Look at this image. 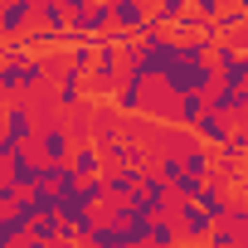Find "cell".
I'll return each instance as SVG.
<instances>
[{"mask_svg": "<svg viewBox=\"0 0 248 248\" xmlns=\"http://www.w3.org/2000/svg\"><path fill=\"white\" fill-rule=\"evenodd\" d=\"M161 88L180 102V97H209L214 88H219V73H214V63H180L175 73H166L161 78Z\"/></svg>", "mask_w": 248, "mask_h": 248, "instance_id": "obj_1", "label": "cell"}, {"mask_svg": "<svg viewBox=\"0 0 248 248\" xmlns=\"http://www.w3.org/2000/svg\"><path fill=\"white\" fill-rule=\"evenodd\" d=\"M44 73H49V63L39 54L25 59V63H5V68H0V93H5V97H25V93H34L44 83Z\"/></svg>", "mask_w": 248, "mask_h": 248, "instance_id": "obj_2", "label": "cell"}, {"mask_svg": "<svg viewBox=\"0 0 248 248\" xmlns=\"http://www.w3.org/2000/svg\"><path fill=\"white\" fill-rule=\"evenodd\" d=\"M39 20V0H5L0 5V39H25Z\"/></svg>", "mask_w": 248, "mask_h": 248, "instance_id": "obj_3", "label": "cell"}, {"mask_svg": "<svg viewBox=\"0 0 248 248\" xmlns=\"http://www.w3.org/2000/svg\"><path fill=\"white\" fill-rule=\"evenodd\" d=\"M5 180H10L20 195H34V190H44V185H49V175H44V161H39V156H30V151H20V156L5 166Z\"/></svg>", "mask_w": 248, "mask_h": 248, "instance_id": "obj_4", "label": "cell"}, {"mask_svg": "<svg viewBox=\"0 0 248 248\" xmlns=\"http://www.w3.org/2000/svg\"><path fill=\"white\" fill-rule=\"evenodd\" d=\"M132 209H141L146 219H166V214H170V185L151 170V175L141 180V190L132 195Z\"/></svg>", "mask_w": 248, "mask_h": 248, "instance_id": "obj_5", "label": "cell"}, {"mask_svg": "<svg viewBox=\"0 0 248 248\" xmlns=\"http://www.w3.org/2000/svg\"><path fill=\"white\" fill-rule=\"evenodd\" d=\"M39 161L44 166H68L73 161V137L59 127V122H49V127L39 132Z\"/></svg>", "mask_w": 248, "mask_h": 248, "instance_id": "obj_6", "label": "cell"}, {"mask_svg": "<svg viewBox=\"0 0 248 248\" xmlns=\"http://www.w3.org/2000/svg\"><path fill=\"white\" fill-rule=\"evenodd\" d=\"M146 25H151V10H146V5H137V0H112V30L141 39Z\"/></svg>", "mask_w": 248, "mask_h": 248, "instance_id": "obj_7", "label": "cell"}, {"mask_svg": "<svg viewBox=\"0 0 248 248\" xmlns=\"http://www.w3.org/2000/svg\"><path fill=\"white\" fill-rule=\"evenodd\" d=\"M5 137L20 146V151H30V141H39V127H34V112L25 107V102H15L10 112H5Z\"/></svg>", "mask_w": 248, "mask_h": 248, "instance_id": "obj_8", "label": "cell"}, {"mask_svg": "<svg viewBox=\"0 0 248 248\" xmlns=\"http://www.w3.org/2000/svg\"><path fill=\"white\" fill-rule=\"evenodd\" d=\"M107 224H117V229H127L141 248H146V233H151V219L141 214V209H132V204H107V214H102Z\"/></svg>", "mask_w": 248, "mask_h": 248, "instance_id": "obj_9", "label": "cell"}, {"mask_svg": "<svg viewBox=\"0 0 248 248\" xmlns=\"http://www.w3.org/2000/svg\"><path fill=\"white\" fill-rule=\"evenodd\" d=\"M214 224H219V219H209L195 200H190V204H180V238H185V243H204V238L214 233Z\"/></svg>", "mask_w": 248, "mask_h": 248, "instance_id": "obj_10", "label": "cell"}, {"mask_svg": "<svg viewBox=\"0 0 248 248\" xmlns=\"http://www.w3.org/2000/svg\"><path fill=\"white\" fill-rule=\"evenodd\" d=\"M68 166H73V175H78V180H97V175H107V156H102L93 141L73 146V161H68Z\"/></svg>", "mask_w": 248, "mask_h": 248, "instance_id": "obj_11", "label": "cell"}, {"mask_svg": "<svg viewBox=\"0 0 248 248\" xmlns=\"http://www.w3.org/2000/svg\"><path fill=\"white\" fill-rule=\"evenodd\" d=\"M39 30L68 39V34H73V15H68V5H59V0H39Z\"/></svg>", "mask_w": 248, "mask_h": 248, "instance_id": "obj_12", "label": "cell"}, {"mask_svg": "<svg viewBox=\"0 0 248 248\" xmlns=\"http://www.w3.org/2000/svg\"><path fill=\"white\" fill-rule=\"evenodd\" d=\"M88 248H141L127 229H117V224H107V219H97V229L88 233Z\"/></svg>", "mask_w": 248, "mask_h": 248, "instance_id": "obj_13", "label": "cell"}, {"mask_svg": "<svg viewBox=\"0 0 248 248\" xmlns=\"http://www.w3.org/2000/svg\"><path fill=\"white\" fill-rule=\"evenodd\" d=\"M54 102H59L63 112H78V107H83V73L63 68V78H59V88H54Z\"/></svg>", "mask_w": 248, "mask_h": 248, "instance_id": "obj_14", "label": "cell"}, {"mask_svg": "<svg viewBox=\"0 0 248 248\" xmlns=\"http://www.w3.org/2000/svg\"><path fill=\"white\" fill-rule=\"evenodd\" d=\"M63 59H68L63 68H73V73H83V78H88V73H93V63H97V44H93V39H68V54H63Z\"/></svg>", "mask_w": 248, "mask_h": 248, "instance_id": "obj_15", "label": "cell"}, {"mask_svg": "<svg viewBox=\"0 0 248 248\" xmlns=\"http://www.w3.org/2000/svg\"><path fill=\"white\" fill-rule=\"evenodd\" d=\"M195 204H200V209H204L209 219H219V224H224V219H229V204H233V200H229V190H224V185H214V180H209V185L200 190V200H195Z\"/></svg>", "mask_w": 248, "mask_h": 248, "instance_id": "obj_16", "label": "cell"}, {"mask_svg": "<svg viewBox=\"0 0 248 248\" xmlns=\"http://www.w3.org/2000/svg\"><path fill=\"white\" fill-rule=\"evenodd\" d=\"M141 88H146V83H141V78H132V73L122 78V88H117V97H112L122 117H137V112H141Z\"/></svg>", "mask_w": 248, "mask_h": 248, "instance_id": "obj_17", "label": "cell"}, {"mask_svg": "<svg viewBox=\"0 0 248 248\" xmlns=\"http://www.w3.org/2000/svg\"><path fill=\"white\" fill-rule=\"evenodd\" d=\"M185 238H180V224H170V214L166 219H151V233H146V248H180Z\"/></svg>", "mask_w": 248, "mask_h": 248, "instance_id": "obj_18", "label": "cell"}, {"mask_svg": "<svg viewBox=\"0 0 248 248\" xmlns=\"http://www.w3.org/2000/svg\"><path fill=\"white\" fill-rule=\"evenodd\" d=\"M117 141H122V132H117V117H112V112H102V117L93 122V146H97V151L107 156V151H112Z\"/></svg>", "mask_w": 248, "mask_h": 248, "instance_id": "obj_19", "label": "cell"}, {"mask_svg": "<svg viewBox=\"0 0 248 248\" xmlns=\"http://www.w3.org/2000/svg\"><path fill=\"white\" fill-rule=\"evenodd\" d=\"M185 170H190L195 180H204V185H209V175H214V151H209V146L185 151Z\"/></svg>", "mask_w": 248, "mask_h": 248, "instance_id": "obj_20", "label": "cell"}, {"mask_svg": "<svg viewBox=\"0 0 248 248\" xmlns=\"http://www.w3.org/2000/svg\"><path fill=\"white\" fill-rule=\"evenodd\" d=\"M219 88H238V93L248 88V49H243L229 68H219Z\"/></svg>", "mask_w": 248, "mask_h": 248, "instance_id": "obj_21", "label": "cell"}, {"mask_svg": "<svg viewBox=\"0 0 248 248\" xmlns=\"http://www.w3.org/2000/svg\"><path fill=\"white\" fill-rule=\"evenodd\" d=\"M243 156H248V137H243V132H233V137L219 146V161H224V166H243Z\"/></svg>", "mask_w": 248, "mask_h": 248, "instance_id": "obj_22", "label": "cell"}, {"mask_svg": "<svg viewBox=\"0 0 248 248\" xmlns=\"http://www.w3.org/2000/svg\"><path fill=\"white\" fill-rule=\"evenodd\" d=\"M34 204H39V214H59V219H63V204H68V200H63L54 185H44V190H34Z\"/></svg>", "mask_w": 248, "mask_h": 248, "instance_id": "obj_23", "label": "cell"}, {"mask_svg": "<svg viewBox=\"0 0 248 248\" xmlns=\"http://www.w3.org/2000/svg\"><path fill=\"white\" fill-rule=\"evenodd\" d=\"M238 238H243V229H233V224H214V233L204 238L209 248H238Z\"/></svg>", "mask_w": 248, "mask_h": 248, "instance_id": "obj_24", "label": "cell"}, {"mask_svg": "<svg viewBox=\"0 0 248 248\" xmlns=\"http://www.w3.org/2000/svg\"><path fill=\"white\" fill-rule=\"evenodd\" d=\"M78 195H83L93 209H97V204H107V175H97V180H83V190H78Z\"/></svg>", "mask_w": 248, "mask_h": 248, "instance_id": "obj_25", "label": "cell"}, {"mask_svg": "<svg viewBox=\"0 0 248 248\" xmlns=\"http://www.w3.org/2000/svg\"><path fill=\"white\" fill-rule=\"evenodd\" d=\"M238 54H243L238 44H229V39H219V44H214V73H219V68H229V63L238 59Z\"/></svg>", "mask_w": 248, "mask_h": 248, "instance_id": "obj_26", "label": "cell"}, {"mask_svg": "<svg viewBox=\"0 0 248 248\" xmlns=\"http://www.w3.org/2000/svg\"><path fill=\"white\" fill-rule=\"evenodd\" d=\"M224 224H233V229H243V233H248V200H233V204H229V219H224Z\"/></svg>", "mask_w": 248, "mask_h": 248, "instance_id": "obj_27", "label": "cell"}, {"mask_svg": "<svg viewBox=\"0 0 248 248\" xmlns=\"http://www.w3.org/2000/svg\"><path fill=\"white\" fill-rule=\"evenodd\" d=\"M15 156H20V146H15V141H10L5 132H0V166H10Z\"/></svg>", "mask_w": 248, "mask_h": 248, "instance_id": "obj_28", "label": "cell"}, {"mask_svg": "<svg viewBox=\"0 0 248 248\" xmlns=\"http://www.w3.org/2000/svg\"><path fill=\"white\" fill-rule=\"evenodd\" d=\"M54 248H78V243H68V238H59V243H54Z\"/></svg>", "mask_w": 248, "mask_h": 248, "instance_id": "obj_29", "label": "cell"}, {"mask_svg": "<svg viewBox=\"0 0 248 248\" xmlns=\"http://www.w3.org/2000/svg\"><path fill=\"white\" fill-rule=\"evenodd\" d=\"M15 248H39V243H34V238H25V243H15Z\"/></svg>", "mask_w": 248, "mask_h": 248, "instance_id": "obj_30", "label": "cell"}, {"mask_svg": "<svg viewBox=\"0 0 248 248\" xmlns=\"http://www.w3.org/2000/svg\"><path fill=\"white\" fill-rule=\"evenodd\" d=\"M180 248H209V243H180Z\"/></svg>", "mask_w": 248, "mask_h": 248, "instance_id": "obj_31", "label": "cell"}, {"mask_svg": "<svg viewBox=\"0 0 248 248\" xmlns=\"http://www.w3.org/2000/svg\"><path fill=\"white\" fill-rule=\"evenodd\" d=\"M238 248H248V233H243V238H238Z\"/></svg>", "mask_w": 248, "mask_h": 248, "instance_id": "obj_32", "label": "cell"}, {"mask_svg": "<svg viewBox=\"0 0 248 248\" xmlns=\"http://www.w3.org/2000/svg\"><path fill=\"white\" fill-rule=\"evenodd\" d=\"M0 185H5V166H0Z\"/></svg>", "mask_w": 248, "mask_h": 248, "instance_id": "obj_33", "label": "cell"}, {"mask_svg": "<svg viewBox=\"0 0 248 248\" xmlns=\"http://www.w3.org/2000/svg\"><path fill=\"white\" fill-rule=\"evenodd\" d=\"M243 170H248V156H243Z\"/></svg>", "mask_w": 248, "mask_h": 248, "instance_id": "obj_34", "label": "cell"}, {"mask_svg": "<svg viewBox=\"0 0 248 248\" xmlns=\"http://www.w3.org/2000/svg\"><path fill=\"white\" fill-rule=\"evenodd\" d=\"M78 248H88V243H78Z\"/></svg>", "mask_w": 248, "mask_h": 248, "instance_id": "obj_35", "label": "cell"}]
</instances>
